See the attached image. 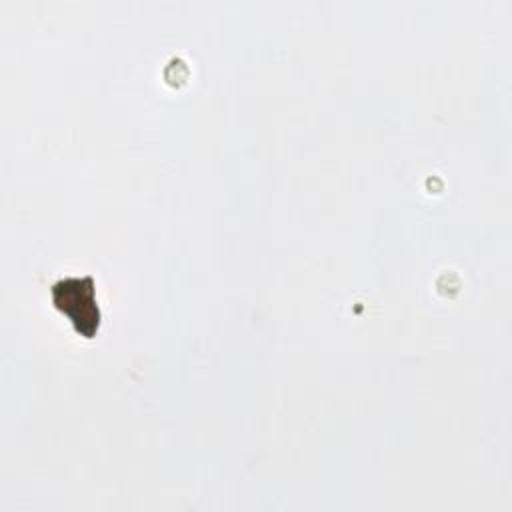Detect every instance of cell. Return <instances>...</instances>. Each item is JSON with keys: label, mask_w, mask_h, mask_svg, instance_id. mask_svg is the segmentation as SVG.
<instances>
[{"label": "cell", "mask_w": 512, "mask_h": 512, "mask_svg": "<svg viewBox=\"0 0 512 512\" xmlns=\"http://www.w3.org/2000/svg\"><path fill=\"white\" fill-rule=\"evenodd\" d=\"M52 298L56 302V308L72 320L74 328L80 334L90 338L96 332L100 312L94 298L92 276L66 278L56 282L52 286Z\"/></svg>", "instance_id": "obj_1"}]
</instances>
